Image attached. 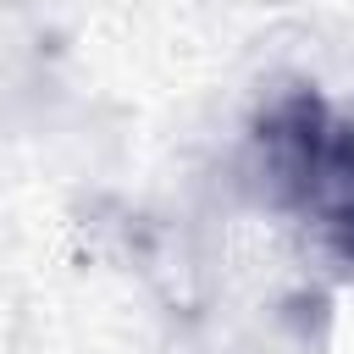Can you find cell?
<instances>
[{
    "label": "cell",
    "instance_id": "1",
    "mask_svg": "<svg viewBox=\"0 0 354 354\" xmlns=\"http://www.w3.org/2000/svg\"><path fill=\"white\" fill-rule=\"evenodd\" d=\"M254 171L266 199L354 271V111L326 105L310 83L277 88L254 116Z\"/></svg>",
    "mask_w": 354,
    "mask_h": 354
}]
</instances>
